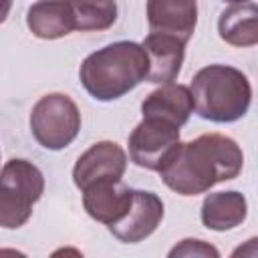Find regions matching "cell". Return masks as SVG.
<instances>
[{"mask_svg": "<svg viewBox=\"0 0 258 258\" xmlns=\"http://www.w3.org/2000/svg\"><path fill=\"white\" fill-rule=\"evenodd\" d=\"M258 8L254 2H238L226 8L218 20L220 38L232 46H254L258 42L256 28Z\"/></svg>", "mask_w": 258, "mask_h": 258, "instance_id": "9a60e30c", "label": "cell"}, {"mask_svg": "<svg viewBox=\"0 0 258 258\" xmlns=\"http://www.w3.org/2000/svg\"><path fill=\"white\" fill-rule=\"evenodd\" d=\"M143 117H159L165 119L177 127L185 125L189 121V115L194 113L191 93L185 85L165 83L159 89L151 91L143 103H141Z\"/></svg>", "mask_w": 258, "mask_h": 258, "instance_id": "7c38bea8", "label": "cell"}, {"mask_svg": "<svg viewBox=\"0 0 258 258\" xmlns=\"http://www.w3.org/2000/svg\"><path fill=\"white\" fill-rule=\"evenodd\" d=\"M175 256H202V258H218L220 256V252L214 248V246H210L208 242H204V240H194V238H185V240H181L177 246H173L171 250H169V258H175Z\"/></svg>", "mask_w": 258, "mask_h": 258, "instance_id": "e0dca14e", "label": "cell"}, {"mask_svg": "<svg viewBox=\"0 0 258 258\" xmlns=\"http://www.w3.org/2000/svg\"><path fill=\"white\" fill-rule=\"evenodd\" d=\"M248 204L240 191H216L208 194L202 204V224L214 232H226L240 226L246 220Z\"/></svg>", "mask_w": 258, "mask_h": 258, "instance_id": "5bb4252c", "label": "cell"}, {"mask_svg": "<svg viewBox=\"0 0 258 258\" xmlns=\"http://www.w3.org/2000/svg\"><path fill=\"white\" fill-rule=\"evenodd\" d=\"M26 24L34 36L44 40L62 38L75 30L69 0H40L32 4L26 12Z\"/></svg>", "mask_w": 258, "mask_h": 258, "instance_id": "4fadbf2b", "label": "cell"}, {"mask_svg": "<svg viewBox=\"0 0 258 258\" xmlns=\"http://www.w3.org/2000/svg\"><path fill=\"white\" fill-rule=\"evenodd\" d=\"M10 8H12V0H0V24L8 18Z\"/></svg>", "mask_w": 258, "mask_h": 258, "instance_id": "ac0fdd59", "label": "cell"}, {"mask_svg": "<svg viewBox=\"0 0 258 258\" xmlns=\"http://www.w3.org/2000/svg\"><path fill=\"white\" fill-rule=\"evenodd\" d=\"M224 2H232V4H238V2H248V0H224Z\"/></svg>", "mask_w": 258, "mask_h": 258, "instance_id": "d6986e66", "label": "cell"}, {"mask_svg": "<svg viewBox=\"0 0 258 258\" xmlns=\"http://www.w3.org/2000/svg\"><path fill=\"white\" fill-rule=\"evenodd\" d=\"M127 169V153L115 141H97L73 167V181L83 191L97 181H117Z\"/></svg>", "mask_w": 258, "mask_h": 258, "instance_id": "52a82bcc", "label": "cell"}, {"mask_svg": "<svg viewBox=\"0 0 258 258\" xmlns=\"http://www.w3.org/2000/svg\"><path fill=\"white\" fill-rule=\"evenodd\" d=\"M147 24L151 32L187 42L198 24V0H147Z\"/></svg>", "mask_w": 258, "mask_h": 258, "instance_id": "9c48e42d", "label": "cell"}, {"mask_svg": "<svg viewBox=\"0 0 258 258\" xmlns=\"http://www.w3.org/2000/svg\"><path fill=\"white\" fill-rule=\"evenodd\" d=\"M244 165L240 145L222 133H204L175 147L159 169L163 183L179 196L210 191L216 183L238 177Z\"/></svg>", "mask_w": 258, "mask_h": 258, "instance_id": "6da1fadb", "label": "cell"}, {"mask_svg": "<svg viewBox=\"0 0 258 258\" xmlns=\"http://www.w3.org/2000/svg\"><path fill=\"white\" fill-rule=\"evenodd\" d=\"M141 46L147 56V79L145 81L157 83V85L173 83L183 64L185 42L169 34L149 32L143 38Z\"/></svg>", "mask_w": 258, "mask_h": 258, "instance_id": "30bf717a", "label": "cell"}, {"mask_svg": "<svg viewBox=\"0 0 258 258\" xmlns=\"http://www.w3.org/2000/svg\"><path fill=\"white\" fill-rule=\"evenodd\" d=\"M179 145V127L159 119L143 117L129 135V157L135 165L159 171Z\"/></svg>", "mask_w": 258, "mask_h": 258, "instance_id": "8992f818", "label": "cell"}, {"mask_svg": "<svg viewBox=\"0 0 258 258\" xmlns=\"http://www.w3.org/2000/svg\"><path fill=\"white\" fill-rule=\"evenodd\" d=\"M30 131L44 149H64L81 131V111L64 93L44 95L30 111Z\"/></svg>", "mask_w": 258, "mask_h": 258, "instance_id": "5b68a950", "label": "cell"}, {"mask_svg": "<svg viewBox=\"0 0 258 258\" xmlns=\"http://www.w3.org/2000/svg\"><path fill=\"white\" fill-rule=\"evenodd\" d=\"M79 79L97 101H115L147 79L145 50L133 40L111 42L83 60Z\"/></svg>", "mask_w": 258, "mask_h": 258, "instance_id": "7a4b0ae2", "label": "cell"}, {"mask_svg": "<svg viewBox=\"0 0 258 258\" xmlns=\"http://www.w3.org/2000/svg\"><path fill=\"white\" fill-rule=\"evenodd\" d=\"M44 194L42 171L26 159H10L0 169V226L16 230L32 216Z\"/></svg>", "mask_w": 258, "mask_h": 258, "instance_id": "277c9868", "label": "cell"}, {"mask_svg": "<svg viewBox=\"0 0 258 258\" xmlns=\"http://www.w3.org/2000/svg\"><path fill=\"white\" fill-rule=\"evenodd\" d=\"M194 111L212 123H234L242 119L252 103L248 77L230 64L200 69L189 85Z\"/></svg>", "mask_w": 258, "mask_h": 258, "instance_id": "3957f363", "label": "cell"}, {"mask_svg": "<svg viewBox=\"0 0 258 258\" xmlns=\"http://www.w3.org/2000/svg\"><path fill=\"white\" fill-rule=\"evenodd\" d=\"M163 220V202L153 191L135 189L129 212L115 224L107 226L109 232L125 244H137L149 238Z\"/></svg>", "mask_w": 258, "mask_h": 258, "instance_id": "ba28073f", "label": "cell"}, {"mask_svg": "<svg viewBox=\"0 0 258 258\" xmlns=\"http://www.w3.org/2000/svg\"><path fill=\"white\" fill-rule=\"evenodd\" d=\"M133 191L129 185L121 183V179L113 181H97L93 185H89L87 189H83V206L85 212L105 224L111 226L115 222H119L131 208L133 204Z\"/></svg>", "mask_w": 258, "mask_h": 258, "instance_id": "8fae6325", "label": "cell"}, {"mask_svg": "<svg viewBox=\"0 0 258 258\" xmlns=\"http://www.w3.org/2000/svg\"><path fill=\"white\" fill-rule=\"evenodd\" d=\"M75 30H107L117 20L115 0H69Z\"/></svg>", "mask_w": 258, "mask_h": 258, "instance_id": "2e32d148", "label": "cell"}]
</instances>
